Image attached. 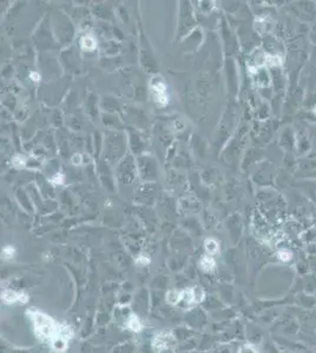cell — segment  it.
<instances>
[{
    "instance_id": "cell-12",
    "label": "cell",
    "mask_w": 316,
    "mask_h": 353,
    "mask_svg": "<svg viewBox=\"0 0 316 353\" xmlns=\"http://www.w3.org/2000/svg\"><path fill=\"white\" fill-rule=\"evenodd\" d=\"M136 263L137 264H140V265H148V264L150 263V258L149 257H146V256H140L138 258L136 259Z\"/></svg>"
},
{
    "instance_id": "cell-7",
    "label": "cell",
    "mask_w": 316,
    "mask_h": 353,
    "mask_svg": "<svg viewBox=\"0 0 316 353\" xmlns=\"http://www.w3.org/2000/svg\"><path fill=\"white\" fill-rule=\"evenodd\" d=\"M200 266L204 272H212L216 267V262L212 257L204 256L202 257V259L200 260Z\"/></svg>"
},
{
    "instance_id": "cell-4",
    "label": "cell",
    "mask_w": 316,
    "mask_h": 353,
    "mask_svg": "<svg viewBox=\"0 0 316 353\" xmlns=\"http://www.w3.org/2000/svg\"><path fill=\"white\" fill-rule=\"evenodd\" d=\"M174 343V336L171 332H160L154 336L152 345L157 351H164V350L169 349Z\"/></svg>"
},
{
    "instance_id": "cell-8",
    "label": "cell",
    "mask_w": 316,
    "mask_h": 353,
    "mask_svg": "<svg viewBox=\"0 0 316 353\" xmlns=\"http://www.w3.org/2000/svg\"><path fill=\"white\" fill-rule=\"evenodd\" d=\"M204 245H206V249L210 255H216V253H218L220 245L218 243H217V240L212 238H208L206 240V244H204Z\"/></svg>"
},
{
    "instance_id": "cell-5",
    "label": "cell",
    "mask_w": 316,
    "mask_h": 353,
    "mask_svg": "<svg viewBox=\"0 0 316 353\" xmlns=\"http://www.w3.org/2000/svg\"><path fill=\"white\" fill-rule=\"evenodd\" d=\"M2 298L4 300L5 304H16V303H28V295H25V293L22 292H17V291H13V290H5L4 292H2Z\"/></svg>"
},
{
    "instance_id": "cell-6",
    "label": "cell",
    "mask_w": 316,
    "mask_h": 353,
    "mask_svg": "<svg viewBox=\"0 0 316 353\" xmlns=\"http://www.w3.org/2000/svg\"><path fill=\"white\" fill-rule=\"evenodd\" d=\"M125 326L132 332H140L142 329H143V324H142L140 319L138 318L136 315H134V313H131V315L126 318Z\"/></svg>"
},
{
    "instance_id": "cell-3",
    "label": "cell",
    "mask_w": 316,
    "mask_h": 353,
    "mask_svg": "<svg viewBox=\"0 0 316 353\" xmlns=\"http://www.w3.org/2000/svg\"><path fill=\"white\" fill-rule=\"evenodd\" d=\"M151 92H152L154 99L157 104L166 106L169 103V97L166 93V86L162 79L157 80V78H154L151 81Z\"/></svg>"
},
{
    "instance_id": "cell-1",
    "label": "cell",
    "mask_w": 316,
    "mask_h": 353,
    "mask_svg": "<svg viewBox=\"0 0 316 353\" xmlns=\"http://www.w3.org/2000/svg\"><path fill=\"white\" fill-rule=\"evenodd\" d=\"M36 335L42 342H48L57 351H65L68 348V342L71 337V331L68 326L59 324L50 316L40 311L30 312Z\"/></svg>"
},
{
    "instance_id": "cell-14",
    "label": "cell",
    "mask_w": 316,
    "mask_h": 353,
    "mask_svg": "<svg viewBox=\"0 0 316 353\" xmlns=\"http://www.w3.org/2000/svg\"><path fill=\"white\" fill-rule=\"evenodd\" d=\"M13 164H14L16 166H24L25 160L22 159V157H16L14 159H13Z\"/></svg>"
},
{
    "instance_id": "cell-9",
    "label": "cell",
    "mask_w": 316,
    "mask_h": 353,
    "mask_svg": "<svg viewBox=\"0 0 316 353\" xmlns=\"http://www.w3.org/2000/svg\"><path fill=\"white\" fill-rule=\"evenodd\" d=\"M80 45H82V47L85 48V49H94L96 48V40H94V38L91 37V35H85L84 38H82V40H80Z\"/></svg>"
},
{
    "instance_id": "cell-15",
    "label": "cell",
    "mask_w": 316,
    "mask_h": 353,
    "mask_svg": "<svg viewBox=\"0 0 316 353\" xmlns=\"http://www.w3.org/2000/svg\"><path fill=\"white\" fill-rule=\"evenodd\" d=\"M280 258H281V260H283V262H289V260L292 259V255L287 252H281L280 253Z\"/></svg>"
},
{
    "instance_id": "cell-13",
    "label": "cell",
    "mask_w": 316,
    "mask_h": 353,
    "mask_svg": "<svg viewBox=\"0 0 316 353\" xmlns=\"http://www.w3.org/2000/svg\"><path fill=\"white\" fill-rule=\"evenodd\" d=\"M240 353H258L252 346H243Z\"/></svg>"
},
{
    "instance_id": "cell-16",
    "label": "cell",
    "mask_w": 316,
    "mask_h": 353,
    "mask_svg": "<svg viewBox=\"0 0 316 353\" xmlns=\"http://www.w3.org/2000/svg\"><path fill=\"white\" fill-rule=\"evenodd\" d=\"M30 78H31L34 82L40 81V74H38L37 72H32V73L30 74Z\"/></svg>"
},
{
    "instance_id": "cell-17",
    "label": "cell",
    "mask_w": 316,
    "mask_h": 353,
    "mask_svg": "<svg viewBox=\"0 0 316 353\" xmlns=\"http://www.w3.org/2000/svg\"><path fill=\"white\" fill-rule=\"evenodd\" d=\"M80 160H82L80 154H74V158H72V163H74V165H78L79 163H80Z\"/></svg>"
},
{
    "instance_id": "cell-11",
    "label": "cell",
    "mask_w": 316,
    "mask_h": 353,
    "mask_svg": "<svg viewBox=\"0 0 316 353\" xmlns=\"http://www.w3.org/2000/svg\"><path fill=\"white\" fill-rule=\"evenodd\" d=\"M51 181L54 185H62V183H64V177H62V173H57V174H54V177L52 178Z\"/></svg>"
},
{
    "instance_id": "cell-10",
    "label": "cell",
    "mask_w": 316,
    "mask_h": 353,
    "mask_svg": "<svg viewBox=\"0 0 316 353\" xmlns=\"http://www.w3.org/2000/svg\"><path fill=\"white\" fill-rule=\"evenodd\" d=\"M14 253H16L14 247H12V246H5L4 249H2V258H4V259L8 260V259L13 258V256H14Z\"/></svg>"
},
{
    "instance_id": "cell-2",
    "label": "cell",
    "mask_w": 316,
    "mask_h": 353,
    "mask_svg": "<svg viewBox=\"0 0 316 353\" xmlns=\"http://www.w3.org/2000/svg\"><path fill=\"white\" fill-rule=\"evenodd\" d=\"M202 291L197 289H186L183 291H170L166 295L168 303L171 305H177L180 309H189L198 304L202 300Z\"/></svg>"
}]
</instances>
